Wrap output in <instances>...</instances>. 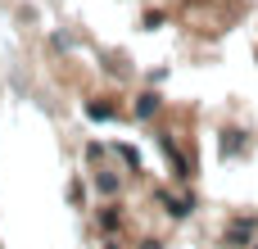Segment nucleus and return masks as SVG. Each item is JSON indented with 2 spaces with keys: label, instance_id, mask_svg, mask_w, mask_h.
<instances>
[{
  "label": "nucleus",
  "instance_id": "1",
  "mask_svg": "<svg viewBox=\"0 0 258 249\" xmlns=\"http://www.w3.org/2000/svg\"><path fill=\"white\" fill-rule=\"evenodd\" d=\"M154 109H159V95H141V104H136V113H141V118H150Z\"/></svg>",
  "mask_w": 258,
  "mask_h": 249
}]
</instances>
